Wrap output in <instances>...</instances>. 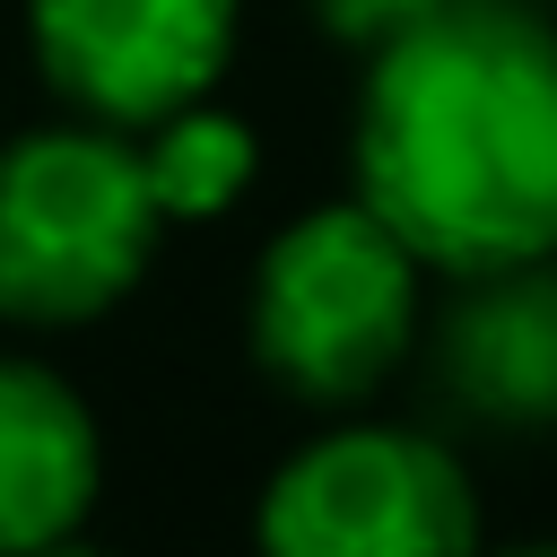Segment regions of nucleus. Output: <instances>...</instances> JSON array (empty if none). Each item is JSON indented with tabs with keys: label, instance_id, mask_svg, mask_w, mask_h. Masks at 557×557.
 <instances>
[{
	"label": "nucleus",
	"instance_id": "nucleus-1",
	"mask_svg": "<svg viewBox=\"0 0 557 557\" xmlns=\"http://www.w3.org/2000/svg\"><path fill=\"white\" fill-rule=\"evenodd\" d=\"M357 200L453 278L557 252V26L531 0H444L357 87Z\"/></svg>",
	"mask_w": 557,
	"mask_h": 557
},
{
	"label": "nucleus",
	"instance_id": "nucleus-2",
	"mask_svg": "<svg viewBox=\"0 0 557 557\" xmlns=\"http://www.w3.org/2000/svg\"><path fill=\"white\" fill-rule=\"evenodd\" d=\"M165 244L131 131L35 122L0 139V322L78 331L113 313Z\"/></svg>",
	"mask_w": 557,
	"mask_h": 557
},
{
	"label": "nucleus",
	"instance_id": "nucleus-3",
	"mask_svg": "<svg viewBox=\"0 0 557 557\" xmlns=\"http://www.w3.org/2000/svg\"><path fill=\"white\" fill-rule=\"evenodd\" d=\"M418 270L426 261L366 200H322L287 218L252 261V366L313 409L366 400L418 348Z\"/></svg>",
	"mask_w": 557,
	"mask_h": 557
},
{
	"label": "nucleus",
	"instance_id": "nucleus-4",
	"mask_svg": "<svg viewBox=\"0 0 557 557\" xmlns=\"http://www.w3.org/2000/svg\"><path fill=\"white\" fill-rule=\"evenodd\" d=\"M261 557H479V496L418 426H331L296 444L261 505Z\"/></svg>",
	"mask_w": 557,
	"mask_h": 557
},
{
	"label": "nucleus",
	"instance_id": "nucleus-5",
	"mask_svg": "<svg viewBox=\"0 0 557 557\" xmlns=\"http://www.w3.org/2000/svg\"><path fill=\"white\" fill-rule=\"evenodd\" d=\"M244 0H26L44 87L104 131H148L200 104L235 61Z\"/></svg>",
	"mask_w": 557,
	"mask_h": 557
},
{
	"label": "nucleus",
	"instance_id": "nucleus-6",
	"mask_svg": "<svg viewBox=\"0 0 557 557\" xmlns=\"http://www.w3.org/2000/svg\"><path fill=\"white\" fill-rule=\"evenodd\" d=\"M96 487H104V435L87 392L44 357L0 348V557H35L87 531Z\"/></svg>",
	"mask_w": 557,
	"mask_h": 557
},
{
	"label": "nucleus",
	"instance_id": "nucleus-7",
	"mask_svg": "<svg viewBox=\"0 0 557 557\" xmlns=\"http://www.w3.org/2000/svg\"><path fill=\"white\" fill-rule=\"evenodd\" d=\"M435 383L479 426H557V270H479L435 322Z\"/></svg>",
	"mask_w": 557,
	"mask_h": 557
},
{
	"label": "nucleus",
	"instance_id": "nucleus-8",
	"mask_svg": "<svg viewBox=\"0 0 557 557\" xmlns=\"http://www.w3.org/2000/svg\"><path fill=\"white\" fill-rule=\"evenodd\" d=\"M131 148H139V174H148V200H157V218L165 226H209V218H226L244 191H252V174H261V139H252V122L244 113H226V104H174L165 122H148V131H131Z\"/></svg>",
	"mask_w": 557,
	"mask_h": 557
},
{
	"label": "nucleus",
	"instance_id": "nucleus-9",
	"mask_svg": "<svg viewBox=\"0 0 557 557\" xmlns=\"http://www.w3.org/2000/svg\"><path fill=\"white\" fill-rule=\"evenodd\" d=\"M305 9L322 17V35H331V44L374 52V44H392L400 26H418L426 9H444V0H305Z\"/></svg>",
	"mask_w": 557,
	"mask_h": 557
},
{
	"label": "nucleus",
	"instance_id": "nucleus-10",
	"mask_svg": "<svg viewBox=\"0 0 557 557\" xmlns=\"http://www.w3.org/2000/svg\"><path fill=\"white\" fill-rule=\"evenodd\" d=\"M35 557H113V548H96L87 531H70V540H52V548H35Z\"/></svg>",
	"mask_w": 557,
	"mask_h": 557
},
{
	"label": "nucleus",
	"instance_id": "nucleus-11",
	"mask_svg": "<svg viewBox=\"0 0 557 557\" xmlns=\"http://www.w3.org/2000/svg\"><path fill=\"white\" fill-rule=\"evenodd\" d=\"M505 557H557V540H531V548H505Z\"/></svg>",
	"mask_w": 557,
	"mask_h": 557
}]
</instances>
